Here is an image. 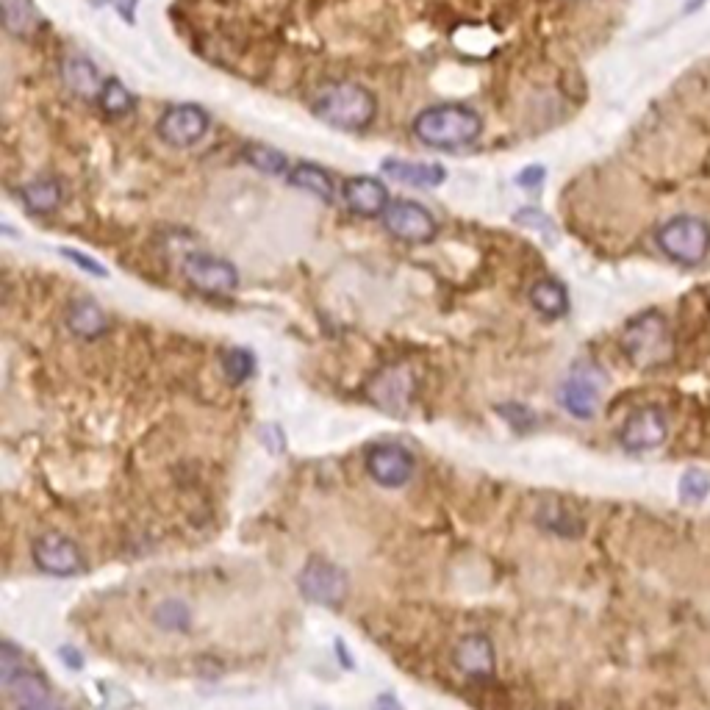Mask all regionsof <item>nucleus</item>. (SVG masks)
I'll return each instance as SVG.
<instances>
[{
    "instance_id": "nucleus-26",
    "label": "nucleus",
    "mask_w": 710,
    "mask_h": 710,
    "mask_svg": "<svg viewBox=\"0 0 710 710\" xmlns=\"http://www.w3.org/2000/svg\"><path fill=\"white\" fill-rule=\"evenodd\" d=\"M222 369H225V375H228L233 386H239V383L253 378V372H256V355L245 350V347H233V350L222 355Z\"/></svg>"
},
{
    "instance_id": "nucleus-31",
    "label": "nucleus",
    "mask_w": 710,
    "mask_h": 710,
    "mask_svg": "<svg viewBox=\"0 0 710 710\" xmlns=\"http://www.w3.org/2000/svg\"><path fill=\"white\" fill-rule=\"evenodd\" d=\"M62 256L70 258L73 264H78V270L89 272V275H98V278H106V275H109V270H106L100 261L84 256V253H78V250H62Z\"/></svg>"
},
{
    "instance_id": "nucleus-18",
    "label": "nucleus",
    "mask_w": 710,
    "mask_h": 710,
    "mask_svg": "<svg viewBox=\"0 0 710 710\" xmlns=\"http://www.w3.org/2000/svg\"><path fill=\"white\" fill-rule=\"evenodd\" d=\"M286 181H289L292 186H297V189H303V192H311V195L319 197L322 203H333V200H336L333 175L328 170H322L319 164H308V161L294 164L292 170H289V175H286Z\"/></svg>"
},
{
    "instance_id": "nucleus-17",
    "label": "nucleus",
    "mask_w": 710,
    "mask_h": 710,
    "mask_svg": "<svg viewBox=\"0 0 710 710\" xmlns=\"http://www.w3.org/2000/svg\"><path fill=\"white\" fill-rule=\"evenodd\" d=\"M109 325L106 311L95 300H75L73 306L67 308V328L78 339H98L109 331Z\"/></svg>"
},
{
    "instance_id": "nucleus-1",
    "label": "nucleus",
    "mask_w": 710,
    "mask_h": 710,
    "mask_svg": "<svg viewBox=\"0 0 710 710\" xmlns=\"http://www.w3.org/2000/svg\"><path fill=\"white\" fill-rule=\"evenodd\" d=\"M411 131L433 150H461L475 145L483 134V117L464 103H441L419 111Z\"/></svg>"
},
{
    "instance_id": "nucleus-7",
    "label": "nucleus",
    "mask_w": 710,
    "mask_h": 710,
    "mask_svg": "<svg viewBox=\"0 0 710 710\" xmlns=\"http://www.w3.org/2000/svg\"><path fill=\"white\" fill-rule=\"evenodd\" d=\"M383 228L392 233L394 239L408 242V245H428L439 233V222L422 203L414 200H392L383 214Z\"/></svg>"
},
{
    "instance_id": "nucleus-34",
    "label": "nucleus",
    "mask_w": 710,
    "mask_h": 710,
    "mask_svg": "<svg viewBox=\"0 0 710 710\" xmlns=\"http://www.w3.org/2000/svg\"><path fill=\"white\" fill-rule=\"evenodd\" d=\"M17 710H62V705H56L50 697L31 699V702H20Z\"/></svg>"
},
{
    "instance_id": "nucleus-11",
    "label": "nucleus",
    "mask_w": 710,
    "mask_h": 710,
    "mask_svg": "<svg viewBox=\"0 0 710 710\" xmlns=\"http://www.w3.org/2000/svg\"><path fill=\"white\" fill-rule=\"evenodd\" d=\"M184 278L195 289L206 294H228L239 286V272L231 261L211 256V253H192L184 258Z\"/></svg>"
},
{
    "instance_id": "nucleus-9",
    "label": "nucleus",
    "mask_w": 710,
    "mask_h": 710,
    "mask_svg": "<svg viewBox=\"0 0 710 710\" xmlns=\"http://www.w3.org/2000/svg\"><path fill=\"white\" fill-rule=\"evenodd\" d=\"M669 439V417L658 405H641L619 430V444L630 453H649L658 450Z\"/></svg>"
},
{
    "instance_id": "nucleus-30",
    "label": "nucleus",
    "mask_w": 710,
    "mask_h": 710,
    "mask_svg": "<svg viewBox=\"0 0 710 710\" xmlns=\"http://www.w3.org/2000/svg\"><path fill=\"white\" fill-rule=\"evenodd\" d=\"M20 672H23V652H17L12 641H3V649H0V677H3V686H9Z\"/></svg>"
},
{
    "instance_id": "nucleus-21",
    "label": "nucleus",
    "mask_w": 710,
    "mask_h": 710,
    "mask_svg": "<svg viewBox=\"0 0 710 710\" xmlns=\"http://www.w3.org/2000/svg\"><path fill=\"white\" fill-rule=\"evenodd\" d=\"M20 200L31 214H50L62 203V184L56 178H37L20 189Z\"/></svg>"
},
{
    "instance_id": "nucleus-15",
    "label": "nucleus",
    "mask_w": 710,
    "mask_h": 710,
    "mask_svg": "<svg viewBox=\"0 0 710 710\" xmlns=\"http://www.w3.org/2000/svg\"><path fill=\"white\" fill-rule=\"evenodd\" d=\"M453 663L472 680H489L494 677L497 666V652L489 636L483 633H469L453 649Z\"/></svg>"
},
{
    "instance_id": "nucleus-19",
    "label": "nucleus",
    "mask_w": 710,
    "mask_h": 710,
    "mask_svg": "<svg viewBox=\"0 0 710 710\" xmlns=\"http://www.w3.org/2000/svg\"><path fill=\"white\" fill-rule=\"evenodd\" d=\"M530 303L541 317L558 319L569 311V292L561 281L555 278H541L530 286Z\"/></svg>"
},
{
    "instance_id": "nucleus-22",
    "label": "nucleus",
    "mask_w": 710,
    "mask_h": 710,
    "mask_svg": "<svg viewBox=\"0 0 710 710\" xmlns=\"http://www.w3.org/2000/svg\"><path fill=\"white\" fill-rule=\"evenodd\" d=\"M64 84L73 89L75 95L81 98H92L100 92V78H98V67L89 62L86 56H67L62 67Z\"/></svg>"
},
{
    "instance_id": "nucleus-29",
    "label": "nucleus",
    "mask_w": 710,
    "mask_h": 710,
    "mask_svg": "<svg viewBox=\"0 0 710 710\" xmlns=\"http://www.w3.org/2000/svg\"><path fill=\"white\" fill-rule=\"evenodd\" d=\"M677 494H680V500L688 502V505L705 502V497L710 494V475L705 469H688L686 475L680 478Z\"/></svg>"
},
{
    "instance_id": "nucleus-5",
    "label": "nucleus",
    "mask_w": 710,
    "mask_h": 710,
    "mask_svg": "<svg viewBox=\"0 0 710 710\" xmlns=\"http://www.w3.org/2000/svg\"><path fill=\"white\" fill-rule=\"evenodd\" d=\"M297 586H300L306 600L333 608V605H342L347 600L350 577L342 566L333 564L328 558H311L297 577Z\"/></svg>"
},
{
    "instance_id": "nucleus-16",
    "label": "nucleus",
    "mask_w": 710,
    "mask_h": 710,
    "mask_svg": "<svg viewBox=\"0 0 710 710\" xmlns=\"http://www.w3.org/2000/svg\"><path fill=\"white\" fill-rule=\"evenodd\" d=\"M380 170L386 172L389 178H394V181L417 186V189H433V186L444 184V178H447V170L441 164H422V161L386 159Z\"/></svg>"
},
{
    "instance_id": "nucleus-32",
    "label": "nucleus",
    "mask_w": 710,
    "mask_h": 710,
    "mask_svg": "<svg viewBox=\"0 0 710 710\" xmlns=\"http://www.w3.org/2000/svg\"><path fill=\"white\" fill-rule=\"evenodd\" d=\"M516 222L525 228H536V231H550V220L539 209H522L516 214Z\"/></svg>"
},
{
    "instance_id": "nucleus-20",
    "label": "nucleus",
    "mask_w": 710,
    "mask_h": 710,
    "mask_svg": "<svg viewBox=\"0 0 710 710\" xmlns=\"http://www.w3.org/2000/svg\"><path fill=\"white\" fill-rule=\"evenodd\" d=\"M536 522H539L541 530L555 533V536H561V539H577V536H583V519H580L575 511L564 508L561 502H544L539 508V514H536Z\"/></svg>"
},
{
    "instance_id": "nucleus-12",
    "label": "nucleus",
    "mask_w": 710,
    "mask_h": 710,
    "mask_svg": "<svg viewBox=\"0 0 710 710\" xmlns=\"http://www.w3.org/2000/svg\"><path fill=\"white\" fill-rule=\"evenodd\" d=\"M602 375L591 367H577L561 386V405L577 419H591L600 408Z\"/></svg>"
},
{
    "instance_id": "nucleus-3",
    "label": "nucleus",
    "mask_w": 710,
    "mask_h": 710,
    "mask_svg": "<svg viewBox=\"0 0 710 710\" xmlns=\"http://www.w3.org/2000/svg\"><path fill=\"white\" fill-rule=\"evenodd\" d=\"M622 353L627 361L641 372H652L666 364H672L674 358V333L669 319L661 311H641L633 317L622 331Z\"/></svg>"
},
{
    "instance_id": "nucleus-35",
    "label": "nucleus",
    "mask_w": 710,
    "mask_h": 710,
    "mask_svg": "<svg viewBox=\"0 0 710 710\" xmlns=\"http://www.w3.org/2000/svg\"><path fill=\"white\" fill-rule=\"evenodd\" d=\"M62 658H64V661L70 658V663H73V669H81V655H78V652H75L73 647H64L62 649Z\"/></svg>"
},
{
    "instance_id": "nucleus-4",
    "label": "nucleus",
    "mask_w": 710,
    "mask_h": 710,
    "mask_svg": "<svg viewBox=\"0 0 710 710\" xmlns=\"http://www.w3.org/2000/svg\"><path fill=\"white\" fill-rule=\"evenodd\" d=\"M655 245L677 267H699L710 256V225L694 214H677L661 222Z\"/></svg>"
},
{
    "instance_id": "nucleus-13",
    "label": "nucleus",
    "mask_w": 710,
    "mask_h": 710,
    "mask_svg": "<svg viewBox=\"0 0 710 710\" xmlns=\"http://www.w3.org/2000/svg\"><path fill=\"white\" fill-rule=\"evenodd\" d=\"M369 397L389 414H405L414 397V375L403 364L386 367L369 383Z\"/></svg>"
},
{
    "instance_id": "nucleus-24",
    "label": "nucleus",
    "mask_w": 710,
    "mask_h": 710,
    "mask_svg": "<svg viewBox=\"0 0 710 710\" xmlns=\"http://www.w3.org/2000/svg\"><path fill=\"white\" fill-rule=\"evenodd\" d=\"M98 106L109 117H125V114H131L136 106L134 95H131V89L120 81V78H109V81H103V86H100L98 92Z\"/></svg>"
},
{
    "instance_id": "nucleus-27",
    "label": "nucleus",
    "mask_w": 710,
    "mask_h": 710,
    "mask_svg": "<svg viewBox=\"0 0 710 710\" xmlns=\"http://www.w3.org/2000/svg\"><path fill=\"white\" fill-rule=\"evenodd\" d=\"M153 619L161 630H189V622H192V613L186 608V602L181 600H164L153 611Z\"/></svg>"
},
{
    "instance_id": "nucleus-8",
    "label": "nucleus",
    "mask_w": 710,
    "mask_h": 710,
    "mask_svg": "<svg viewBox=\"0 0 710 710\" xmlns=\"http://www.w3.org/2000/svg\"><path fill=\"white\" fill-rule=\"evenodd\" d=\"M209 125V111L200 109L195 103H181V106H170L161 114L159 123H156V134L164 145L186 150V147H195L203 136L209 134Z\"/></svg>"
},
{
    "instance_id": "nucleus-33",
    "label": "nucleus",
    "mask_w": 710,
    "mask_h": 710,
    "mask_svg": "<svg viewBox=\"0 0 710 710\" xmlns=\"http://www.w3.org/2000/svg\"><path fill=\"white\" fill-rule=\"evenodd\" d=\"M544 167H527V170H522L519 175H516V184L519 186H525V189H530V186H541V181H544Z\"/></svg>"
},
{
    "instance_id": "nucleus-25",
    "label": "nucleus",
    "mask_w": 710,
    "mask_h": 710,
    "mask_svg": "<svg viewBox=\"0 0 710 710\" xmlns=\"http://www.w3.org/2000/svg\"><path fill=\"white\" fill-rule=\"evenodd\" d=\"M247 164H253L258 172H267V175H289V159L283 156L281 150H275L270 145H247L242 150Z\"/></svg>"
},
{
    "instance_id": "nucleus-2",
    "label": "nucleus",
    "mask_w": 710,
    "mask_h": 710,
    "mask_svg": "<svg viewBox=\"0 0 710 710\" xmlns=\"http://www.w3.org/2000/svg\"><path fill=\"white\" fill-rule=\"evenodd\" d=\"M311 111L322 123L339 131H367L378 117V100L367 86L342 81L322 86L311 100Z\"/></svg>"
},
{
    "instance_id": "nucleus-23",
    "label": "nucleus",
    "mask_w": 710,
    "mask_h": 710,
    "mask_svg": "<svg viewBox=\"0 0 710 710\" xmlns=\"http://www.w3.org/2000/svg\"><path fill=\"white\" fill-rule=\"evenodd\" d=\"M3 25L14 37H28L39 28V12L34 0H0Z\"/></svg>"
},
{
    "instance_id": "nucleus-28",
    "label": "nucleus",
    "mask_w": 710,
    "mask_h": 710,
    "mask_svg": "<svg viewBox=\"0 0 710 710\" xmlns=\"http://www.w3.org/2000/svg\"><path fill=\"white\" fill-rule=\"evenodd\" d=\"M6 688H9V694H12V699L17 702V705H20V702H31V699L48 697V683H45L39 674L25 672V669L17 674Z\"/></svg>"
},
{
    "instance_id": "nucleus-10",
    "label": "nucleus",
    "mask_w": 710,
    "mask_h": 710,
    "mask_svg": "<svg viewBox=\"0 0 710 710\" xmlns=\"http://www.w3.org/2000/svg\"><path fill=\"white\" fill-rule=\"evenodd\" d=\"M369 478L386 489H400L417 472V458L403 444H378L367 453Z\"/></svg>"
},
{
    "instance_id": "nucleus-6",
    "label": "nucleus",
    "mask_w": 710,
    "mask_h": 710,
    "mask_svg": "<svg viewBox=\"0 0 710 710\" xmlns=\"http://www.w3.org/2000/svg\"><path fill=\"white\" fill-rule=\"evenodd\" d=\"M31 558L34 564L53 577H73L86 569V558L81 547L73 539H67L64 533H39L37 539L31 541Z\"/></svg>"
},
{
    "instance_id": "nucleus-14",
    "label": "nucleus",
    "mask_w": 710,
    "mask_h": 710,
    "mask_svg": "<svg viewBox=\"0 0 710 710\" xmlns=\"http://www.w3.org/2000/svg\"><path fill=\"white\" fill-rule=\"evenodd\" d=\"M342 200L347 209L358 217H383L392 197L383 181L372 175H355L342 186Z\"/></svg>"
}]
</instances>
